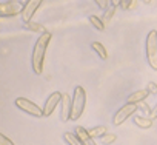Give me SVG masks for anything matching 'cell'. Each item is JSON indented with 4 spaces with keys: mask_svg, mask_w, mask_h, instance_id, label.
Instances as JSON below:
<instances>
[{
    "mask_svg": "<svg viewBox=\"0 0 157 145\" xmlns=\"http://www.w3.org/2000/svg\"><path fill=\"white\" fill-rule=\"evenodd\" d=\"M139 108H140V104H125L123 107H120L116 111V114L113 117V125H116V127L122 125L128 117L136 114V111H139Z\"/></svg>",
    "mask_w": 157,
    "mask_h": 145,
    "instance_id": "obj_5",
    "label": "cell"
},
{
    "mask_svg": "<svg viewBox=\"0 0 157 145\" xmlns=\"http://www.w3.org/2000/svg\"><path fill=\"white\" fill-rule=\"evenodd\" d=\"M42 3H43V0H28V2L23 5V8H22V14H20L23 23H28V22L33 20L36 11L40 8Z\"/></svg>",
    "mask_w": 157,
    "mask_h": 145,
    "instance_id": "obj_6",
    "label": "cell"
},
{
    "mask_svg": "<svg viewBox=\"0 0 157 145\" xmlns=\"http://www.w3.org/2000/svg\"><path fill=\"white\" fill-rule=\"evenodd\" d=\"M142 2H143V3H146V5H148V3H151V2H152V0H142Z\"/></svg>",
    "mask_w": 157,
    "mask_h": 145,
    "instance_id": "obj_27",
    "label": "cell"
},
{
    "mask_svg": "<svg viewBox=\"0 0 157 145\" xmlns=\"http://www.w3.org/2000/svg\"><path fill=\"white\" fill-rule=\"evenodd\" d=\"M142 113H145L146 114V117H149V113H151V108L148 107V105H145V104H140V108H139Z\"/></svg>",
    "mask_w": 157,
    "mask_h": 145,
    "instance_id": "obj_24",
    "label": "cell"
},
{
    "mask_svg": "<svg viewBox=\"0 0 157 145\" xmlns=\"http://www.w3.org/2000/svg\"><path fill=\"white\" fill-rule=\"evenodd\" d=\"M148 96H149V93H148L146 88H145V90H139V91H136V93H132V94L128 96L126 104H143V100H145Z\"/></svg>",
    "mask_w": 157,
    "mask_h": 145,
    "instance_id": "obj_11",
    "label": "cell"
},
{
    "mask_svg": "<svg viewBox=\"0 0 157 145\" xmlns=\"http://www.w3.org/2000/svg\"><path fill=\"white\" fill-rule=\"evenodd\" d=\"M116 139H117V136H116L114 133H106V134L100 139V142H102L103 145H111V143L116 142Z\"/></svg>",
    "mask_w": 157,
    "mask_h": 145,
    "instance_id": "obj_18",
    "label": "cell"
},
{
    "mask_svg": "<svg viewBox=\"0 0 157 145\" xmlns=\"http://www.w3.org/2000/svg\"><path fill=\"white\" fill-rule=\"evenodd\" d=\"M132 120H134V123H136L139 128H143V130H148V128H151V125H152V120H151L149 117H145V116H136Z\"/></svg>",
    "mask_w": 157,
    "mask_h": 145,
    "instance_id": "obj_13",
    "label": "cell"
},
{
    "mask_svg": "<svg viewBox=\"0 0 157 145\" xmlns=\"http://www.w3.org/2000/svg\"><path fill=\"white\" fill-rule=\"evenodd\" d=\"M0 145H16L10 137H6L5 134H2V133H0Z\"/></svg>",
    "mask_w": 157,
    "mask_h": 145,
    "instance_id": "obj_21",
    "label": "cell"
},
{
    "mask_svg": "<svg viewBox=\"0 0 157 145\" xmlns=\"http://www.w3.org/2000/svg\"><path fill=\"white\" fill-rule=\"evenodd\" d=\"M149 119L151 120H154V119H157V102H155V105L151 108V113H149Z\"/></svg>",
    "mask_w": 157,
    "mask_h": 145,
    "instance_id": "obj_25",
    "label": "cell"
},
{
    "mask_svg": "<svg viewBox=\"0 0 157 145\" xmlns=\"http://www.w3.org/2000/svg\"><path fill=\"white\" fill-rule=\"evenodd\" d=\"M74 133L77 134V137L80 139V142L83 143V145H97L96 142H94V139L91 137V134H90V131L86 130V128H83V127H75L74 128Z\"/></svg>",
    "mask_w": 157,
    "mask_h": 145,
    "instance_id": "obj_10",
    "label": "cell"
},
{
    "mask_svg": "<svg viewBox=\"0 0 157 145\" xmlns=\"http://www.w3.org/2000/svg\"><path fill=\"white\" fill-rule=\"evenodd\" d=\"M2 2H14V0H2Z\"/></svg>",
    "mask_w": 157,
    "mask_h": 145,
    "instance_id": "obj_29",
    "label": "cell"
},
{
    "mask_svg": "<svg viewBox=\"0 0 157 145\" xmlns=\"http://www.w3.org/2000/svg\"><path fill=\"white\" fill-rule=\"evenodd\" d=\"M86 107V91L83 87L77 85L74 88V96H72V113H71V119L77 120L80 119V116L83 114Z\"/></svg>",
    "mask_w": 157,
    "mask_h": 145,
    "instance_id": "obj_2",
    "label": "cell"
},
{
    "mask_svg": "<svg viewBox=\"0 0 157 145\" xmlns=\"http://www.w3.org/2000/svg\"><path fill=\"white\" fill-rule=\"evenodd\" d=\"M146 90H148V93H149V94L155 96V94H157V84H154V82H148Z\"/></svg>",
    "mask_w": 157,
    "mask_h": 145,
    "instance_id": "obj_22",
    "label": "cell"
},
{
    "mask_svg": "<svg viewBox=\"0 0 157 145\" xmlns=\"http://www.w3.org/2000/svg\"><path fill=\"white\" fill-rule=\"evenodd\" d=\"M22 5L17 2H2L0 3V17H11L22 14Z\"/></svg>",
    "mask_w": 157,
    "mask_h": 145,
    "instance_id": "obj_8",
    "label": "cell"
},
{
    "mask_svg": "<svg viewBox=\"0 0 157 145\" xmlns=\"http://www.w3.org/2000/svg\"><path fill=\"white\" fill-rule=\"evenodd\" d=\"M88 131H90V134H91L93 139H102V137L108 133V128H106L105 125H99V127H93V128L88 130Z\"/></svg>",
    "mask_w": 157,
    "mask_h": 145,
    "instance_id": "obj_14",
    "label": "cell"
},
{
    "mask_svg": "<svg viewBox=\"0 0 157 145\" xmlns=\"http://www.w3.org/2000/svg\"><path fill=\"white\" fill-rule=\"evenodd\" d=\"M71 113H72V97L63 93V97L60 102V120L62 122L71 120Z\"/></svg>",
    "mask_w": 157,
    "mask_h": 145,
    "instance_id": "obj_9",
    "label": "cell"
},
{
    "mask_svg": "<svg viewBox=\"0 0 157 145\" xmlns=\"http://www.w3.org/2000/svg\"><path fill=\"white\" fill-rule=\"evenodd\" d=\"M25 28L28 29V31H33V33H39L40 36L42 34H45V33H48L46 31V28L42 25V23H37V22H34V20H31V22H28V23H25Z\"/></svg>",
    "mask_w": 157,
    "mask_h": 145,
    "instance_id": "obj_12",
    "label": "cell"
},
{
    "mask_svg": "<svg viewBox=\"0 0 157 145\" xmlns=\"http://www.w3.org/2000/svg\"><path fill=\"white\" fill-rule=\"evenodd\" d=\"M62 97H63V93H60V91H54V93H51L48 96V99L45 100V105H43V116L45 117H49L52 114L56 107L60 105Z\"/></svg>",
    "mask_w": 157,
    "mask_h": 145,
    "instance_id": "obj_7",
    "label": "cell"
},
{
    "mask_svg": "<svg viewBox=\"0 0 157 145\" xmlns=\"http://www.w3.org/2000/svg\"><path fill=\"white\" fill-rule=\"evenodd\" d=\"M134 3H136V0H120V8L122 10H131Z\"/></svg>",
    "mask_w": 157,
    "mask_h": 145,
    "instance_id": "obj_20",
    "label": "cell"
},
{
    "mask_svg": "<svg viewBox=\"0 0 157 145\" xmlns=\"http://www.w3.org/2000/svg\"><path fill=\"white\" fill-rule=\"evenodd\" d=\"M52 39L51 33H45L42 36H39L34 48H33V56H31V65H33V71L36 74H42L43 72V62H45V54H46V48L49 45Z\"/></svg>",
    "mask_w": 157,
    "mask_h": 145,
    "instance_id": "obj_1",
    "label": "cell"
},
{
    "mask_svg": "<svg viewBox=\"0 0 157 145\" xmlns=\"http://www.w3.org/2000/svg\"><path fill=\"white\" fill-rule=\"evenodd\" d=\"M90 23L97 29V31H103L105 29V22H103V19H100L99 16H90Z\"/></svg>",
    "mask_w": 157,
    "mask_h": 145,
    "instance_id": "obj_17",
    "label": "cell"
},
{
    "mask_svg": "<svg viewBox=\"0 0 157 145\" xmlns=\"http://www.w3.org/2000/svg\"><path fill=\"white\" fill-rule=\"evenodd\" d=\"M91 48L99 54V57H100L102 60H106V59H108V51H106V48H105L100 42H93V43H91Z\"/></svg>",
    "mask_w": 157,
    "mask_h": 145,
    "instance_id": "obj_15",
    "label": "cell"
},
{
    "mask_svg": "<svg viewBox=\"0 0 157 145\" xmlns=\"http://www.w3.org/2000/svg\"><path fill=\"white\" fill-rule=\"evenodd\" d=\"M26 2H28V0H20V3H22V5H25Z\"/></svg>",
    "mask_w": 157,
    "mask_h": 145,
    "instance_id": "obj_28",
    "label": "cell"
},
{
    "mask_svg": "<svg viewBox=\"0 0 157 145\" xmlns=\"http://www.w3.org/2000/svg\"><path fill=\"white\" fill-rule=\"evenodd\" d=\"M146 60L151 69L157 71V31L151 29L146 36Z\"/></svg>",
    "mask_w": 157,
    "mask_h": 145,
    "instance_id": "obj_3",
    "label": "cell"
},
{
    "mask_svg": "<svg viewBox=\"0 0 157 145\" xmlns=\"http://www.w3.org/2000/svg\"><path fill=\"white\" fill-rule=\"evenodd\" d=\"M116 8L117 6H108V10L105 11V14H103V22H109L113 17H114V13H116Z\"/></svg>",
    "mask_w": 157,
    "mask_h": 145,
    "instance_id": "obj_19",
    "label": "cell"
},
{
    "mask_svg": "<svg viewBox=\"0 0 157 145\" xmlns=\"http://www.w3.org/2000/svg\"><path fill=\"white\" fill-rule=\"evenodd\" d=\"M94 3H96L99 8H102V10L106 11L108 6H109V5H108V3H109V0H94Z\"/></svg>",
    "mask_w": 157,
    "mask_h": 145,
    "instance_id": "obj_23",
    "label": "cell"
},
{
    "mask_svg": "<svg viewBox=\"0 0 157 145\" xmlns=\"http://www.w3.org/2000/svg\"><path fill=\"white\" fill-rule=\"evenodd\" d=\"M111 5L113 6H120V0H111Z\"/></svg>",
    "mask_w": 157,
    "mask_h": 145,
    "instance_id": "obj_26",
    "label": "cell"
},
{
    "mask_svg": "<svg viewBox=\"0 0 157 145\" xmlns=\"http://www.w3.org/2000/svg\"><path fill=\"white\" fill-rule=\"evenodd\" d=\"M63 140H65L68 145H83V143L80 142V139L77 137L75 133H69V131L63 133Z\"/></svg>",
    "mask_w": 157,
    "mask_h": 145,
    "instance_id": "obj_16",
    "label": "cell"
},
{
    "mask_svg": "<svg viewBox=\"0 0 157 145\" xmlns=\"http://www.w3.org/2000/svg\"><path fill=\"white\" fill-rule=\"evenodd\" d=\"M16 107H17L20 111H23V113H26V114H29V116H33V117H37V119L45 117V116H43V108H40L37 104L31 102L29 99L17 97V99H16Z\"/></svg>",
    "mask_w": 157,
    "mask_h": 145,
    "instance_id": "obj_4",
    "label": "cell"
}]
</instances>
